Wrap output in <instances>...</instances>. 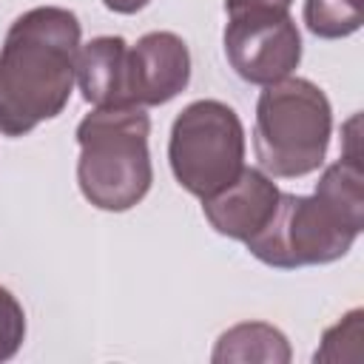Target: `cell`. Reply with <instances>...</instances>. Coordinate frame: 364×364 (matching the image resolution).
<instances>
[{"label": "cell", "mask_w": 364, "mask_h": 364, "mask_svg": "<svg viewBox=\"0 0 364 364\" xmlns=\"http://www.w3.org/2000/svg\"><path fill=\"white\" fill-rule=\"evenodd\" d=\"M148 134L151 119L139 105L94 108L77 125V182L94 208L128 210L145 199L154 182Z\"/></svg>", "instance_id": "cell-3"}, {"label": "cell", "mask_w": 364, "mask_h": 364, "mask_svg": "<svg viewBox=\"0 0 364 364\" xmlns=\"http://www.w3.org/2000/svg\"><path fill=\"white\" fill-rule=\"evenodd\" d=\"M191 80V54L173 31H151L128 46V97L131 105H162Z\"/></svg>", "instance_id": "cell-7"}, {"label": "cell", "mask_w": 364, "mask_h": 364, "mask_svg": "<svg viewBox=\"0 0 364 364\" xmlns=\"http://www.w3.org/2000/svg\"><path fill=\"white\" fill-rule=\"evenodd\" d=\"M168 159L176 182L208 199L228 188L245 168V128L239 114L219 100H196L171 128Z\"/></svg>", "instance_id": "cell-5"}, {"label": "cell", "mask_w": 364, "mask_h": 364, "mask_svg": "<svg viewBox=\"0 0 364 364\" xmlns=\"http://www.w3.org/2000/svg\"><path fill=\"white\" fill-rule=\"evenodd\" d=\"M239 6H279V9H290L293 0H225V9H239Z\"/></svg>", "instance_id": "cell-14"}, {"label": "cell", "mask_w": 364, "mask_h": 364, "mask_svg": "<svg viewBox=\"0 0 364 364\" xmlns=\"http://www.w3.org/2000/svg\"><path fill=\"white\" fill-rule=\"evenodd\" d=\"M225 54L230 68L253 85H273L299 65L301 37L290 9L239 6L225 9Z\"/></svg>", "instance_id": "cell-6"}, {"label": "cell", "mask_w": 364, "mask_h": 364, "mask_svg": "<svg viewBox=\"0 0 364 364\" xmlns=\"http://www.w3.org/2000/svg\"><path fill=\"white\" fill-rule=\"evenodd\" d=\"M333 131L324 91L301 77L264 85L256 102L253 148L259 165L273 176H307L321 168Z\"/></svg>", "instance_id": "cell-4"}, {"label": "cell", "mask_w": 364, "mask_h": 364, "mask_svg": "<svg viewBox=\"0 0 364 364\" xmlns=\"http://www.w3.org/2000/svg\"><path fill=\"white\" fill-rule=\"evenodd\" d=\"M26 338V313L20 301L0 287V361L11 358Z\"/></svg>", "instance_id": "cell-12"}, {"label": "cell", "mask_w": 364, "mask_h": 364, "mask_svg": "<svg viewBox=\"0 0 364 364\" xmlns=\"http://www.w3.org/2000/svg\"><path fill=\"white\" fill-rule=\"evenodd\" d=\"M77 85L94 108L131 105L128 97V43L122 37H97L80 46Z\"/></svg>", "instance_id": "cell-9"}, {"label": "cell", "mask_w": 364, "mask_h": 364, "mask_svg": "<svg viewBox=\"0 0 364 364\" xmlns=\"http://www.w3.org/2000/svg\"><path fill=\"white\" fill-rule=\"evenodd\" d=\"M279 193L282 191L270 176L256 168H242V173L228 188L202 199V213L216 233L247 242L270 222Z\"/></svg>", "instance_id": "cell-8"}, {"label": "cell", "mask_w": 364, "mask_h": 364, "mask_svg": "<svg viewBox=\"0 0 364 364\" xmlns=\"http://www.w3.org/2000/svg\"><path fill=\"white\" fill-rule=\"evenodd\" d=\"M304 23L316 37H347L361 28V0H304Z\"/></svg>", "instance_id": "cell-11"}, {"label": "cell", "mask_w": 364, "mask_h": 364, "mask_svg": "<svg viewBox=\"0 0 364 364\" xmlns=\"http://www.w3.org/2000/svg\"><path fill=\"white\" fill-rule=\"evenodd\" d=\"M364 225V173L358 156L333 162L313 196L279 193L270 222L253 233L247 250L282 270L301 264H327L341 259Z\"/></svg>", "instance_id": "cell-2"}, {"label": "cell", "mask_w": 364, "mask_h": 364, "mask_svg": "<svg viewBox=\"0 0 364 364\" xmlns=\"http://www.w3.org/2000/svg\"><path fill=\"white\" fill-rule=\"evenodd\" d=\"M213 361H290V347L276 327L247 321L219 336Z\"/></svg>", "instance_id": "cell-10"}, {"label": "cell", "mask_w": 364, "mask_h": 364, "mask_svg": "<svg viewBox=\"0 0 364 364\" xmlns=\"http://www.w3.org/2000/svg\"><path fill=\"white\" fill-rule=\"evenodd\" d=\"M102 3H105V9H111L117 14H134V11L145 9L151 0H102Z\"/></svg>", "instance_id": "cell-13"}, {"label": "cell", "mask_w": 364, "mask_h": 364, "mask_svg": "<svg viewBox=\"0 0 364 364\" xmlns=\"http://www.w3.org/2000/svg\"><path fill=\"white\" fill-rule=\"evenodd\" d=\"M80 20L60 6L20 14L0 46V134L23 136L54 119L71 100Z\"/></svg>", "instance_id": "cell-1"}]
</instances>
